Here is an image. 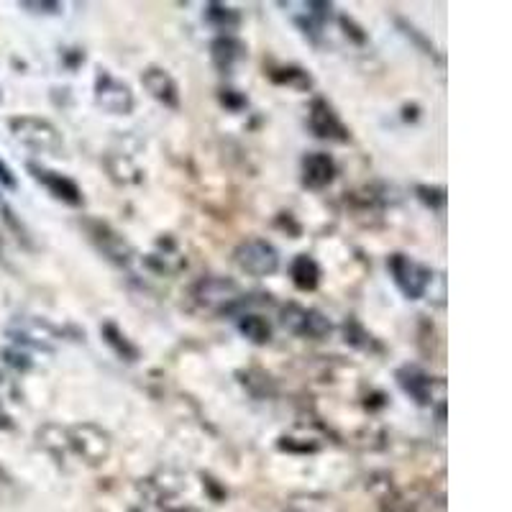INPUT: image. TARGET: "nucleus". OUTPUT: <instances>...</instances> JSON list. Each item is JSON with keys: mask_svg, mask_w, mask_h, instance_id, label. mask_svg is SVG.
Instances as JSON below:
<instances>
[{"mask_svg": "<svg viewBox=\"0 0 512 512\" xmlns=\"http://www.w3.org/2000/svg\"><path fill=\"white\" fill-rule=\"evenodd\" d=\"M236 264H239L244 272L254 274V277H267V274L277 272L280 267V254L272 244L262 239L244 241V244L236 249Z\"/></svg>", "mask_w": 512, "mask_h": 512, "instance_id": "obj_1", "label": "nucleus"}, {"mask_svg": "<svg viewBox=\"0 0 512 512\" xmlns=\"http://www.w3.org/2000/svg\"><path fill=\"white\" fill-rule=\"evenodd\" d=\"M11 128L21 144L39 149V152H57L62 146L57 128L49 121H41V118H13Z\"/></svg>", "mask_w": 512, "mask_h": 512, "instance_id": "obj_2", "label": "nucleus"}, {"mask_svg": "<svg viewBox=\"0 0 512 512\" xmlns=\"http://www.w3.org/2000/svg\"><path fill=\"white\" fill-rule=\"evenodd\" d=\"M387 267H390L395 285L400 287L402 295H408L410 300H418L425 292V287H428V272H425L420 264H415L413 259H408V256H390Z\"/></svg>", "mask_w": 512, "mask_h": 512, "instance_id": "obj_3", "label": "nucleus"}, {"mask_svg": "<svg viewBox=\"0 0 512 512\" xmlns=\"http://www.w3.org/2000/svg\"><path fill=\"white\" fill-rule=\"evenodd\" d=\"M282 323L285 328H290L297 336H310L320 338L331 331V323H328L318 310H305L300 305H287L285 313H282Z\"/></svg>", "mask_w": 512, "mask_h": 512, "instance_id": "obj_4", "label": "nucleus"}, {"mask_svg": "<svg viewBox=\"0 0 512 512\" xmlns=\"http://www.w3.org/2000/svg\"><path fill=\"white\" fill-rule=\"evenodd\" d=\"M310 128H313L315 136H320V139L344 141L349 136L344 123L338 121V116L331 111V105L326 100H315L313 108H310Z\"/></svg>", "mask_w": 512, "mask_h": 512, "instance_id": "obj_5", "label": "nucleus"}, {"mask_svg": "<svg viewBox=\"0 0 512 512\" xmlns=\"http://www.w3.org/2000/svg\"><path fill=\"white\" fill-rule=\"evenodd\" d=\"M98 103L103 105L105 111H111V113H128L131 108H134L131 90L108 75L98 77Z\"/></svg>", "mask_w": 512, "mask_h": 512, "instance_id": "obj_6", "label": "nucleus"}, {"mask_svg": "<svg viewBox=\"0 0 512 512\" xmlns=\"http://www.w3.org/2000/svg\"><path fill=\"white\" fill-rule=\"evenodd\" d=\"M31 172H34V177L39 182H44V185L49 187V192H52L54 198L64 200V203H70V205H80L82 203V192L80 187L75 185L72 180H67V177L57 175V172H49V169H39L31 164Z\"/></svg>", "mask_w": 512, "mask_h": 512, "instance_id": "obj_7", "label": "nucleus"}, {"mask_svg": "<svg viewBox=\"0 0 512 512\" xmlns=\"http://www.w3.org/2000/svg\"><path fill=\"white\" fill-rule=\"evenodd\" d=\"M333 175H336V164H333V159L328 154L315 152L303 159V182L308 187H313V190L326 187L333 180Z\"/></svg>", "mask_w": 512, "mask_h": 512, "instance_id": "obj_8", "label": "nucleus"}, {"mask_svg": "<svg viewBox=\"0 0 512 512\" xmlns=\"http://www.w3.org/2000/svg\"><path fill=\"white\" fill-rule=\"evenodd\" d=\"M141 82H144V88L149 90L154 98L162 100V103H167L169 108H177V85H175V80L167 75V72L152 67V70L144 72Z\"/></svg>", "mask_w": 512, "mask_h": 512, "instance_id": "obj_9", "label": "nucleus"}, {"mask_svg": "<svg viewBox=\"0 0 512 512\" xmlns=\"http://www.w3.org/2000/svg\"><path fill=\"white\" fill-rule=\"evenodd\" d=\"M400 384L402 390L408 392V395L415 397V402H420V405H425V402L431 400V379L425 377L423 372H418V369H402L400 374Z\"/></svg>", "mask_w": 512, "mask_h": 512, "instance_id": "obj_10", "label": "nucleus"}, {"mask_svg": "<svg viewBox=\"0 0 512 512\" xmlns=\"http://www.w3.org/2000/svg\"><path fill=\"white\" fill-rule=\"evenodd\" d=\"M318 277V264H315L310 256H297L295 264H292V282H295L300 290H313V287L318 285Z\"/></svg>", "mask_w": 512, "mask_h": 512, "instance_id": "obj_11", "label": "nucleus"}, {"mask_svg": "<svg viewBox=\"0 0 512 512\" xmlns=\"http://www.w3.org/2000/svg\"><path fill=\"white\" fill-rule=\"evenodd\" d=\"M239 331L244 333L249 341H254V344H267L269 338H272V326H269L262 315H244V318L239 320Z\"/></svg>", "mask_w": 512, "mask_h": 512, "instance_id": "obj_12", "label": "nucleus"}, {"mask_svg": "<svg viewBox=\"0 0 512 512\" xmlns=\"http://www.w3.org/2000/svg\"><path fill=\"white\" fill-rule=\"evenodd\" d=\"M241 57V44L231 36H221V39L213 44V62L221 67V70H231V64Z\"/></svg>", "mask_w": 512, "mask_h": 512, "instance_id": "obj_13", "label": "nucleus"}, {"mask_svg": "<svg viewBox=\"0 0 512 512\" xmlns=\"http://www.w3.org/2000/svg\"><path fill=\"white\" fill-rule=\"evenodd\" d=\"M205 18H208L213 26H218L221 31H231L239 26V13L233 11V8L218 6V3H210L208 11H205Z\"/></svg>", "mask_w": 512, "mask_h": 512, "instance_id": "obj_14", "label": "nucleus"}, {"mask_svg": "<svg viewBox=\"0 0 512 512\" xmlns=\"http://www.w3.org/2000/svg\"><path fill=\"white\" fill-rule=\"evenodd\" d=\"M103 336H105V344L113 346V349H116V354L123 356L126 361H134L136 356H139V351L128 344L126 336H121V333H118V328L111 326V323H108V326H103Z\"/></svg>", "mask_w": 512, "mask_h": 512, "instance_id": "obj_15", "label": "nucleus"}, {"mask_svg": "<svg viewBox=\"0 0 512 512\" xmlns=\"http://www.w3.org/2000/svg\"><path fill=\"white\" fill-rule=\"evenodd\" d=\"M0 185L16 187V177L11 175V169L6 167V162H3V159H0Z\"/></svg>", "mask_w": 512, "mask_h": 512, "instance_id": "obj_16", "label": "nucleus"}, {"mask_svg": "<svg viewBox=\"0 0 512 512\" xmlns=\"http://www.w3.org/2000/svg\"><path fill=\"white\" fill-rule=\"evenodd\" d=\"M24 8H34L36 13H57L59 3H24Z\"/></svg>", "mask_w": 512, "mask_h": 512, "instance_id": "obj_17", "label": "nucleus"}]
</instances>
